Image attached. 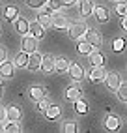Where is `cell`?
Returning <instances> with one entry per match:
<instances>
[{"mask_svg": "<svg viewBox=\"0 0 127 133\" xmlns=\"http://www.w3.org/2000/svg\"><path fill=\"white\" fill-rule=\"evenodd\" d=\"M17 17H19V10H17L15 6H6V8H4V19H6V21L13 23Z\"/></svg>", "mask_w": 127, "mask_h": 133, "instance_id": "cell-18", "label": "cell"}, {"mask_svg": "<svg viewBox=\"0 0 127 133\" xmlns=\"http://www.w3.org/2000/svg\"><path fill=\"white\" fill-rule=\"evenodd\" d=\"M69 64H71V62H69L67 58H54V71H60V73L67 71V69H69Z\"/></svg>", "mask_w": 127, "mask_h": 133, "instance_id": "cell-20", "label": "cell"}, {"mask_svg": "<svg viewBox=\"0 0 127 133\" xmlns=\"http://www.w3.org/2000/svg\"><path fill=\"white\" fill-rule=\"evenodd\" d=\"M120 26H122L123 30L127 28V21H125V15H122V19H120Z\"/></svg>", "mask_w": 127, "mask_h": 133, "instance_id": "cell-38", "label": "cell"}, {"mask_svg": "<svg viewBox=\"0 0 127 133\" xmlns=\"http://www.w3.org/2000/svg\"><path fill=\"white\" fill-rule=\"evenodd\" d=\"M36 49H38V39H36L34 36L24 34V36H23V51L30 55V52H34Z\"/></svg>", "mask_w": 127, "mask_h": 133, "instance_id": "cell-4", "label": "cell"}, {"mask_svg": "<svg viewBox=\"0 0 127 133\" xmlns=\"http://www.w3.org/2000/svg\"><path fill=\"white\" fill-rule=\"evenodd\" d=\"M51 26H54V28H58V30H64V28L69 26V21L62 11L54 10V13H51Z\"/></svg>", "mask_w": 127, "mask_h": 133, "instance_id": "cell-1", "label": "cell"}, {"mask_svg": "<svg viewBox=\"0 0 127 133\" xmlns=\"http://www.w3.org/2000/svg\"><path fill=\"white\" fill-rule=\"evenodd\" d=\"M2 94H4V88H2V84H0V97H2Z\"/></svg>", "mask_w": 127, "mask_h": 133, "instance_id": "cell-39", "label": "cell"}, {"mask_svg": "<svg viewBox=\"0 0 127 133\" xmlns=\"http://www.w3.org/2000/svg\"><path fill=\"white\" fill-rule=\"evenodd\" d=\"M26 62H28V52H19V55L15 56V60H13V66H17V68H26Z\"/></svg>", "mask_w": 127, "mask_h": 133, "instance_id": "cell-25", "label": "cell"}, {"mask_svg": "<svg viewBox=\"0 0 127 133\" xmlns=\"http://www.w3.org/2000/svg\"><path fill=\"white\" fill-rule=\"evenodd\" d=\"M88 58H90V64L92 66H103L105 64V56H103V52H99V51L88 52Z\"/></svg>", "mask_w": 127, "mask_h": 133, "instance_id": "cell-15", "label": "cell"}, {"mask_svg": "<svg viewBox=\"0 0 127 133\" xmlns=\"http://www.w3.org/2000/svg\"><path fill=\"white\" fill-rule=\"evenodd\" d=\"M75 103V111L79 112V114H86L88 112V103L80 97V99H77V101H73Z\"/></svg>", "mask_w": 127, "mask_h": 133, "instance_id": "cell-26", "label": "cell"}, {"mask_svg": "<svg viewBox=\"0 0 127 133\" xmlns=\"http://www.w3.org/2000/svg\"><path fill=\"white\" fill-rule=\"evenodd\" d=\"M23 128L19 126L17 122H8L6 126H4V131H8V133H19Z\"/></svg>", "mask_w": 127, "mask_h": 133, "instance_id": "cell-29", "label": "cell"}, {"mask_svg": "<svg viewBox=\"0 0 127 133\" xmlns=\"http://www.w3.org/2000/svg\"><path fill=\"white\" fill-rule=\"evenodd\" d=\"M28 34H32L36 39H41L45 36V28H43L38 21H34V23H28Z\"/></svg>", "mask_w": 127, "mask_h": 133, "instance_id": "cell-11", "label": "cell"}, {"mask_svg": "<svg viewBox=\"0 0 127 133\" xmlns=\"http://www.w3.org/2000/svg\"><path fill=\"white\" fill-rule=\"evenodd\" d=\"M15 24V30L21 34V36H24V34H28V21L24 19V17H17V19L13 21Z\"/></svg>", "mask_w": 127, "mask_h": 133, "instance_id": "cell-13", "label": "cell"}, {"mask_svg": "<svg viewBox=\"0 0 127 133\" xmlns=\"http://www.w3.org/2000/svg\"><path fill=\"white\" fill-rule=\"evenodd\" d=\"M77 124L73 122V120H67V122H64L62 124V131L64 133H77Z\"/></svg>", "mask_w": 127, "mask_h": 133, "instance_id": "cell-27", "label": "cell"}, {"mask_svg": "<svg viewBox=\"0 0 127 133\" xmlns=\"http://www.w3.org/2000/svg\"><path fill=\"white\" fill-rule=\"evenodd\" d=\"M84 38H86V41H88L92 47H99V45H101V36H99L97 30H90V28H86Z\"/></svg>", "mask_w": 127, "mask_h": 133, "instance_id": "cell-7", "label": "cell"}, {"mask_svg": "<svg viewBox=\"0 0 127 133\" xmlns=\"http://www.w3.org/2000/svg\"><path fill=\"white\" fill-rule=\"evenodd\" d=\"M41 55L38 51H34V52H30L28 55V62H26V68L30 69V71H36V69H39L41 68Z\"/></svg>", "mask_w": 127, "mask_h": 133, "instance_id": "cell-2", "label": "cell"}, {"mask_svg": "<svg viewBox=\"0 0 127 133\" xmlns=\"http://www.w3.org/2000/svg\"><path fill=\"white\" fill-rule=\"evenodd\" d=\"M75 4H77V0H62V6H66V8H71Z\"/></svg>", "mask_w": 127, "mask_h": 133, "instance_id": "cell-37", "label": "cell"}, {"mask_svg": "<svg viewBox=\"0 0 127 133\" xmlns=\"http://www.w3.org/2000/svg\"><path fill=\"white\" fill-rule=\"evenodd\" d=\"M15 73V66H13V62H8V58L0 64V77H4V79H10L13 77Z\"/></svg>", "mask_w": 127, "mask_h": 133, "instance_id": "cell-10", "label": "cell"}, {"mask_svg": "<svg viewBox=\"0 0 127 133\" xmlns=\"http://www.w3.org/2000/svg\"><path fill=\"white\" fill-rule=\"evenodd\" d=\"M116 92H118V99L125 103V101H127V88H125V83L118 86V88H116Z\"/></svg>", "mask_w": 127, "mask_h": 133, "instance_id": "cell-30", "label": "cell"}, {"mask_svg": "<svg viewBox=\"0 0 127 133\" xmlns=\"http://www.w3.org/2000/svg\"><path fill=\"white\" fill-rule=\"evenodd\" d=\"M120 116H116V114H107V118H105V128L107 129H110V131H116V129H120Z\"/></svg>", "mask_w": 127, "mask_h": 133, "instance_id": "cell-12", "label": "cell"}, {"mask_svg": "<svg viewBox=\"0 0 127 133\" xmlns=\"http://www.w3.org/2000/svg\"><path fill=\"white\" fill-rule=\"evenodd\" d=\"M103 81H105L107 88H110V90H116V88L122 84V79H120V75H118V73H107Z\"/></svg>", "mask_w": 127, "mask_h": 133, "instance_id": "cell-8", "label": "cell"}, {"mask_svg": "<svg viewBox=\"0 0 127 133\" xmlns=\"http://www.w3.org/2000/svg\"><path fill=\"white\" fill-rule=\"evenodd\" d=\"M92 13H95V17H97L99 23H107L108 21V10L103 8V6H95L94 10H92Z\"/></svg>", "mask_w": 127, "mask_h": 133, "instance_id": "cell-16", "label": "cell"}, {"mask_svg": "<svg viewBox=\"0 0 127 133\" xmlns=\"http://www.w3.org/2000/svg\"><path fill=\"white\" fill-rule=\"evenodd\" d=\"M82 97V90H80L79 86H69L67 88V99L69 101H77Z\"/></svg>", "mask_w": 127, "mask_h": 133, "instance_id": "cell-23", "label": "cell"}, {"mask_svg": "<svg viewBox=\"0 0 127 133\" xmlns=\"http://www.w3.org/2000/svg\"><path fill=\"white\" fill-rule=\"evenodd\" d=\"M26 6L30 10H41L43 6H47V0H26Z\"/></svg>", "mask_w": 127, "mask_h": 133, "instance_id": "cell-28", "label": "cell"}, {"mask_svg": "<svg viewBox=\"0 0 127 133\" xmlns=\"http://www.w3.org/2000/svg\"><path fill=\"white\" fill-rule=\"evenodd\" d=\"M107 71H105V68L103 66H92V71H90V81L92 83H101L103 79H105Z\"/></svg>", "mask_w": 127, "mask_h": 133, "instance_id": "cell-6", "label": "cell"}, {"mask_svg": "<svg viewBox=\"0 0 127 133\" xmlns=\"http://www.w3.org/2000/svg\"><path fill=\"white\" fill-rule=\"evenodd\" d=\"M86 23H75V24H71L69 26V36L73 38V39H80L84 36V32H86Z\"/></svg>", "mask_w": 127, "mask_h": 133, "instance_id": "cell-3", "label": "cell"}, {"mask_svg": "<svg viewBox=\"0 0 127 133\" xmlns=\"http://www.w3.org/2000/svg\"><path fill=\"white\" fill-rule=\"evenodd\" d=\"M69 75H71V79L73 81H77V83H80L82 81V77H84V68L80 66V64H69Z\"/></svg>", "mask_w": 127, "mask_h": 133, "instance_id": "cell-5", "label": "cell"}, {"mask_svg": "<svg viewBox=\"0 0 127 133\" xmlns=\"http://www.w3.org/2000/svg\"><path fill=\"white\" fill-rule=\"evenodd\" d=\"M21 116H23V112L19 107H15V105L6 107V122H19Z\"/></svg>", "mask_w": 127, "mask_h": 133, "instance_id": "cell-9", "label": "cell"}, {"mask_svg": "<svg viewBox=\"0 0 127 133\" xmlns=\"http://www.w3.org/2000/svg\"><path fill=\"white\" fill-rule=\"evenodd\" d=\"M45 94H47V90L43 86H32L30 88V99L32 101H39L41 97H45Z\"/></svg>", "mask_w": 127, "mask_h": 133, "instance_id": "cell-19", "label": "cell"}, {"mask_svg": "<svg viewBox=\"0 0 127 133\" xmlns=\"http://www.w3.org/2000/svg\"><path fill=\"white\" fill-rule=\"evenodd\" d=\"M39 69H43L45 73H51V71H54V56H43L41 58V68Z\"/></svg>", "mask_w": 127, "mask_h": 133, "instance_id": "cell-17", "label": "cell"}, {"mask_svg": "<svg viewBox=\"0 0 127 133\" xmlns=\"http://www.w3.org/2000/svg\"><path fill=\"white\" fill-rule=\"evenodd\" d=\"M112 49H114L116 52H122V51L125 49V39H123V38H116L114 43H112Z\"/></svg>", "mask_w": 127, "mask_h": 133, "instance_id": "cell-31", "label": "cell"}, {"mask_svg": "<svg viewBox=\"0 0 127 133\" xmlns=\"http://www.w3.org/2000/svg\"><path fill=\"white\" fill-rule=\"evenodd\" d=\"M6 58H8V51H6V47L2 45V43H0V64H2Z\"/></svg>", "mask_w": 127, "mask_h": 133, "instance_id": "cell-35", "label": "cell"}, {"mask_svg": "<svg viewBox=\"0 0 127 133\" xmlns=\"http://www.w3.org/2000/svg\"><path fill=\"white\" fill-rule=\"evenodd\" d=\"M38 23L43 26V28H49L51 26V11L47 10V8H41V13H39V17H38Z\"/></svg>", "mask_w": 127, "mask_h": 133, "instance_id": "cell-14", "label": "cell"}, {"mask_svg": "<svg viewBox=\"0 0 127 133\" xmlns=\"http://www.w3.org/2000/svg\"><path fill=\"white\" fill-rule=\"evenodd\" d=\"M125 10H127L125 2H123V0H118V2H116V13L122 17V15H125Z\"/></svg>", "mask_w": 127, "mask_h": 133, "instance_id": "cell-32", "label": "cell"}, {"mask_svg": "<svg viewBox=\"0 0 127 133\" xmlns=\"http://www.w3.org/2000/svg\"><path fill=\"white\" fill-rule=\"evenodd\" d=\"M77 51L80 52V55H88V52L94 51V47L90 45L86 39H84V41H82V39H77Z\"/></svg>", "mask_w": 127, "mask_h": 133, "instance_id": "cell-24", "label": "cell"}, {"mask_svg": "<svg viewBox=\"0 0 127 133\" xmlns=\"http://www.w3.org/2000/svg\"><path fill=\"white\" fill-rule=\"evenodd\" d=\"M77 2H80V15H82V17L92 15V10H94L92 0H77Z\"/></svg>", "mask_w": 127, "mask_h": 133, "instance_id": "cell-22", "label": "cell"}, {"mask_svg": "<svg viewBox=\"0 0 127 133\" xmlns=\"http://www.w3.org/2000/svg\"><path fill=\"white\" fill-rule=\"evenodd\" d=\"M4 120H6V107L0 103V124H2Z\"/></svg>", "mask_w": 127, "mask_h": 133, "instance_id": "cell-36", "label": "cell"}, {"mask_svg": "<svg viewBox=\"0 0 127 133\" xmlns=\"http://www.w3.org/2000/svg\"><path fill=\"white\" fill-rule=\"evenodd\" d=\"M0 131H4V126H0Z\"/></svg>", "mask_w": 127, "mask_h": 133, "instance_id": "cell-40", "label": "cell"}, {"mask_svg": "<svg viewBox=\"0 0 127 133\" xmlns=\"http://www.w3.org/2000/svg\"><path fill=\"white\" fill-rule=\"evenodd\" d=\"M43 114L47 116V120H56L60 116V107L58 105H49V107L43 111Z\"/></svg>", "mask_w": 127, "mask_h": 133, "instance_id": "cell-21", "label": "cell"}, {"mask_svg": "<svg viewBox=\"0 0 127 133\" xmlns=\"http://www.w3.org/2000/svg\"><path fill=\"white\" fill-rule=\"evenodd\" d=\"M47 4L51 10H58V8L62 6V0H47Z\"/></svg>", "mask_w": 127, "mask_h": 133, "instance_id": "cell-34", "label": "cell"}, {"mask_svg": "<svg viewBox=\"0 0 127 133\" xmlns=\"http://www.w3.org/2000/svg\"><path fill=\"white\" fill-rule=\"evenodd\" d=\"M47 107H49V101L45 99V97H41V99L38 101V111H41V112H43V111L47 109Z\"/></svg>", "mask_w": 127, "mask_h": 133, "instance_id": "cell-33", "label": "cell"}]
</instances>
